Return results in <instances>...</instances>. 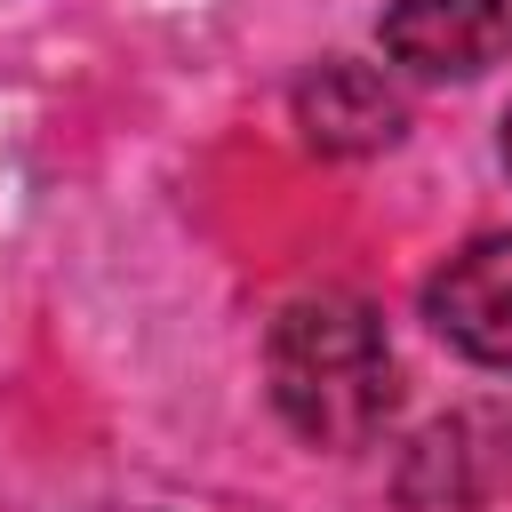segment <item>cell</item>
<instances>
[{
	"label": "cell",
	"instance_id": "obj_1",
	"mask_svg": "<svg viewBox=\"0 0 512 512\" xmlns=\"http://www.w3.org/2000/svg\"><path fill=\"white\" fill-rule=\"evenodd\" d=\"M264 376H272V408L312 448H368L392 424V400H400V368H392L384 320L352 288L296 296L272 320Z\"/></svg>",
	"mask_w": 512,
	"mask_h": 512
},
{
	"label": "cell",
	"instance_id": "obj_2",
	"mask_svg": "<svg viewBox=\"0 0 512 512\" xmlns=\"http://www.w3.org/2000/svg\"><path fill=\"white\" fill-rule=\"evenodd\" d=\"M376 32L416 80H480L512 56V0H392Z\"/></svg>",
	"mask_w": 512,
	"mask_h": 512
},
{
	"label": "cell",
	"instance_id": "obj_3",
	"mask_svg": "<svg viewBox=\"0 0 512 512\" xmlns=\"http://www.w3.org/2000/svg\"><path fill=\"white\" fill-rule=\"evenodd\" d=\"M424 320L480 368H512V232L464 240L424 280Z\"/></svg>",
	"mask_w": 512,
	"mask_h": 512
},
{
	"label": "cell",
	"instance_id": "obj_4",
	"mask_svg": "<svg viewBox=\"0 0 512 512\" xmlns=\"http://www.w3.org/2000/svg\"><path fill=\"white\" fill-rule=\"evenodd\" d=\"M504 480H512V416L504 408H456V416H440L408 448V472H400L408 504H432V512H472Z\"/></svg>",
	"mask_w": 512,
	"mask_h": 512
},
{
	"label": "cell",
	"instance_id": "obj_5",
	"mask_svg": "<svg viewBox=\"0 0 512 512\" xmlns=\"http://www.w3.org/2000/svg\"><path fill=\"white\" fill-rule=\"evenodd\" d=\"M296 120L320 152H376V144L400 136V96L384 88V72L336 56L296 88Z\"/></svg>",
	"mask_w": 512,
	"mask_h": 512
},
{
	"label": "cell",
	"instance_id": "obj_6",
	"mask_svg": "<svg viewBox=\"0 0 512 512\" xmlns=\"http://www.w3.org/2000/svg\"><path fill=\"white\" fill-rule=\"evenodd\" d=\"M504 168H512V112H504Z\"/></svg>",
	"mask_w": 512,
	"mask_h": 512
}]
</instances>
